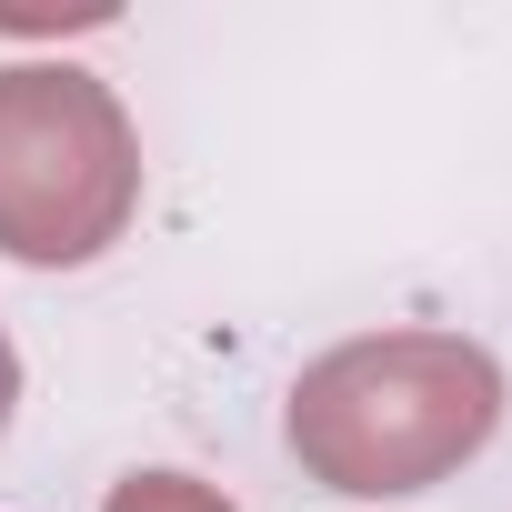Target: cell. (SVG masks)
<instances>
[{
  "instance_id": "obj_1",
  "label": "cell",
  "mask_w": 512,
  "mask_h": 512,
  "mask_svg": "<svg viewBox=\"0 0 512 512\" xmlns=\"http://www.w3.org/2000/svg\"><path fill=\"white\" fill-rule=\"evenodd\" d=\"M492 432H502V362L462 332H362L292 382V462L352 502L432 492Z\"/></svg>"
},
{
  "instance_id": "obj_3",
  "label": "cell",
  "mask_w": 512,
  "mask_h": 512,
  "mask_svg": "<svg viewBox=\"0 0 512 512\" xmlns=\"http://www.w3.org/2000/svg\"><path fill=\"white\" fill-rule=\"evenodd\" d=\"M101 512H231V502L211 482H191V472H131V482H111Z\"/></svg>"
},
{
  "instance_id": "obj_2",
  "label": "cell",
  "mask_w": 512,
  "mask_h": 512,
  "mask_svg": "<svg viewBox=\"0 0 512 512\" xmlns=\"http://www.w3.org/2000/svg\"><path fill=\"white\" fill-rule=\"evenodd\" d=\"M141 211V141L101 71L11 61L0 71V251L31 272H81Z\"/></svg>"
},
{
  "instance_id": "obj_4",
  "label": "cell",
  "mask_w": 512,
  "mask_h": 512,
  "mask_svg": "<svg viewBox=\"0 0 512 512\" xmlns=\"http://www.w3.org/2000/svg\"><path fill=\"white\" fill-rule=\"evenodd\" d=\"M11 412H21V352H11V332H0V432H11Z\"/></svg>"
}]
</instances>
